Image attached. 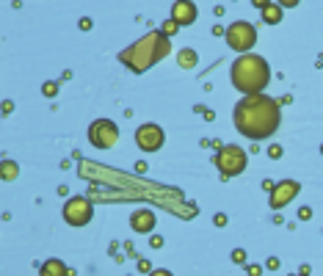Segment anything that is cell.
Wrapping results in <instances>:
<instances>
[{"instance_id":"5bb4252c","label":"cell","mask_w":323,"mask_h":276,"mask_svg":"<svg viewBox=\"0 0 323 276\" xmlns=\"http://www.w3.org/2000/svg\"><path fill=\"white\" fill-rule=\"evenodd\" d=\"M64 271H66V268L58 263V260H50V263L42 268V274H64Z\"/></svg>"},{"instance_id":"6da1fadb","label":"cell","mask_w":323,"mask_h":276,"mask_svg":"<svg viewBox=\"0 0 323 276\" xmlns=\"http://www.w3.org/2000/svg\"><path fill=\"white\" fill-rule=\"evenodd\" d=\"M232 119H235V130L240 136L251 138V141H263V138H271L279 130L282 111L274 97H265L263 91H257V94H246L235 105Z\"/></svg>"},{"instance_id":"ac0fdd59","label":"cell","mask_w":323,"mask_h":276,"mask_svg":"<svg viewBox=\"0 0 323 276\" xmlns=\"http://www.w3.org/2000/svg\"><path fill=\"white\" fill-rule=\"evenodd\" d=\"M232 263H246V252H243V249H235V252H232Z\"/></svg>"},{"instance_id":"8992f818","label":"cell","mask_w":323,"mask_h":276,"mask_svg":"<svg viewBox=\"0 0 323 276\" xmlns=\"http://www.w3.org/2000/svg\"><path fill=\"white\" fill-rule=\"evenodd\" d=\"M89 141H91V146H97V149H111V146H116V141H119V127H116L111 119L91 122Z\"/></svg>"},{"instance_id":"5b68a950","label":"cell","mask_w":323,"mask_h":276,"mask_svg":"<svg viewBox=\"0 0 323 276\" xmlns=\"http://www.w3.org/2000/svg\"><path fill=\"white\" fill-rule=\"evenodd\" d=\"M215 168H218L224 177L240 174V171L246 168V152L240 149V146H235V144L224 146V149L215 155Z\"/></svg>"},{"instance_id":"9c48e42d","label":"cell","mask_w":323,"mask_h":276,"mask_svg":"<svg viewBox=\"0 0 323 276\" xmlns=\"http://www.w3.org/2000/svg\"><path fill=\"white\" fill-rule=\"evenodd\" d=\"M301 191L299 182L293 180H285V182H276L274 188H271V207L274 210H279V207H285V204H290L296 199V193Z\"/></svg>"},{"instance_id":"8fae6325","label":"cell","mask_w":323,"mask_h":276,"mask_svg":"<svg viewBox=\"0 0 323 276\" xmlns=\"http://www.w3.org/2000/svg\"><path fill=\"white\" fill-rule=\"evenodd\" d=\"M155 213L152 210H136L130 216V227L136 229V232H152V229H155Z\"/></svg>"},{"instance_id":"30bf717a","label":"cell","mask_w":323,"mask_h":276,"mask_svg":"<svg viewBox=\"0 0 323 276\" xmlns=\"http://www.w3.org/2000/svg\"><path fill=\"white\" fill-rule=\"evenodd\" d=\"M171 19H177L179 25H191L196 22V6L191 0H174L171 6Z\"/></svg>"},{"instance_id":"9a60e30c","label":"cell","mask_w":323,"mask_h":276,"mask_svg":"<svg viewBox=\"0 0 323 276\" xmlns=\"http://www.w3.org/2000/svg\"><path fill=\"white\" fill-rule=\"evenodd\" d=\"M177 28H179V22H177V19H166V22H163V28H161V30H163V33H166L168 39H171L174 33H177Z\"/></svg>"},{"instance_id":"ffe728a7","label":"cell","mask_w":323,"mask_h":276,"mask_svg":"<svg viewBox=\"0 0 323 276\" xmlns=\"http://www.w3.org/2000/svg\"><path fill=\"white\" fill-rule=\"evenodd\" d=\"M310 216H312V210H310V207H301V210H299V218H301V221H307Z\"/></svg>"},{"instance_id":"603a6c76","label":"cell","mask_w":323,"mask_h":276,"mask_svg":"<svg viewBox=\"0 0 323 276\" xmlns=\"http://www.w3.org/2000/svg\"><path fill=\"white\" fill-rule=\"evenodd\" d=\"M321 152H323V146H321Z\"/></svg>"},{"instance_id":"3957f363","label":"cell","mask_w":323,"mask_h":276,"mask_svg":"<svg viewBox=\"0 0 323 276\" xmlns=\"http://www.w3.org/2000/svg\"><path fill=\"white\" fill-rule=\"evenodd\" d=\"M232 86L243 94H257L268 86L271 80V66L263 55H246L240 53L238 61L232 64Z\"/></svg>"},{"instance_id":"7c38bea8","label":"cell","mask_w":323,"mask_h":276,"mask_svg":"<svg viewBox=\"0 0 323 276\" xmlns=\"http://www.w3.org/2000/svg\"><path fill=\"white\" fill-rule=\"evenodd\" d=\"M260 11H263V19H265L268 25H276V22L282 19V11H285V8H282L279 3H276V6H271V3H268V6H263Z\"/></svg>"},{"instance_id":"44dd1931","label":"cell","mask_w":323,"mask_h":276,"mask_svg":"<svg viewBox=\"0 0 323 276\" xmlns=\"http://www.w3.org/2000/svg\"><path fill=\"white\" fill-rule=\"evenodd\" d=\"M282 155V146H271V157H279Z\"/></svg>"},{"instance_id":"e0dca14e","label":"cell","mask_w":323,"mask_h":276,"mask_svg":"<svg viewBox=\"0 0 323 276\" xmlns=\"http://www.w3.org/2000/svg\"><path fill=\"white\" fill-rule=\"evenodd\" d=\"M17 174V166H14V163H3V177H6V180H11V177Z\"/></svg>"},{"instance_id":"4fadbf2b","label":"cell","mask_w":323,"mask_h":276,"mask_svg":"<svg viewBox=\"0 0 323 276\" xmlns=\"http://www.w3.org/2000/svg\"><path fill=\"white\" fill-rule=\"evenodd\" d=\"M196 64V53H193V50H182V53H179V66H193Z\"/></svg>"},{"instance_id":"277c9868","label":"cell","mask_w":323,"mask_h":276,"mask_svg":"<svg viewBox=\"0 0 323 276\" xmlns=\"http://www.w3.org/2000/svg\"><path fill=\"white\" fill-rule=\"evenodd\" d=\"M224 36H227V44L235 50V53H246V50H251L254 42H257V30H254L251 22L238 19V22H232L227 30H224Z\"/></svg>"},{"instance_id":"7a4b0ae2","label":"cell","mask_w":323,"mask_h":276,"mask_svg":"<svg viewBox=\"0 0 323 276\" xmlns=\"http://www.w3.org/2000/svg\"><path fill=\"white\" fill-rule=\"evenodd\" d=\"M168 50H171V42H168L166 33H163V30H152V33H147L144 39H138L136 44H130V47L119 55V61L127 69L141 75V72H147L150 66H155Z\"/></svg>"},{"instance_id":"52a82bcc","label":"cell","mask_w":323,"mask_h":276,"mask_svg":"<svg viewBox=\"0 0 323 276\" xmlns=\"http://www.w3.org/2000/svg\"><path fill=\"white\" fill-rule=\"evenodd\" d=\"M94 216V204L86 196H72L69 202L64 204V221L69 227H86Z\"/></svg>"},{"instance_id":"7402d4cb","label":"cell","mask_w":323,"mask_h":276,"mask_svg":"<svg viewBox=\"0 0 323 276\" xmlns=\"http://www.w3.org/2000/svg\"><path fill=\"white\" fill-rule=\"evenodd\" d=\"M251 3H254V6H257V8H263V6H268L271 0H251Z\"/></svg>"},{"instance_id":"ba28073f","label":"cell","mask_w":323,"mask_h":276,"mask_svg":"<svg viewBox=\"0 0 323 276\" xmlns=\"http://www.w3.org/2000/svg\"><path fill=\"white\" fill-rule=\"evenodd\" d=\"M163 141H166L163 130L158 125H152V122H147V125H141L136 130V144H138V149H144V152H158L163 146Z\"/></svg>"},{"instance_id":"2e32d148","label":"cell","mask_w":323,"mask_h":276,"mask_svg":"<svg viewBox=\"0 0 323 276\" xmlns=\"http://www.w3.org/2000/svg\"><path fill=\"white\" fill-rule=\"evenodd\" d=\"M42 94L44 97H55V94H58V83H44L42 86Z\"/></svg>"},{"instance_id":"d6986e66","label":"cell","mask_w":323,"mask_h":276,"mask_svg":"<svg viewBox=\"0 0 323 276\" xmlns=\"http://www.w3.org/2000/svg\"><path fill=\"white\" fill-rule=\"evenodd\" d=\"M276 3H279L282 8H296L301 3V0H276Z\"/></svg>"}]
</instances>
